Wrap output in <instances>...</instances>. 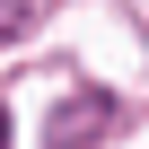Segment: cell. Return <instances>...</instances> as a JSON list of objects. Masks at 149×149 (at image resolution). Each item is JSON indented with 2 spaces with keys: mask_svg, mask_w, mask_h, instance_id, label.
<instances>
[{
  "mask_svg": "<svg viewBox=\"0 0 149 149\" xmlns=\"http://www.w3.org/2000/svg\"><path fill=\"white\" fill-rule=\"evenodd\" d=\"M97 132H114V97H70L61 123H53V149H79V140H97Z\"/></svg>",
  "mask_w": 149,
  "mask_h": 149,
  "instance_id": "6da1fadb",
  "label": "cell"
},
{
  "mask_svg": "<svg viewBox=\"0 0 149 149\" xmlns=\"http://www.w3.org/2000/svg\"><path fill=\"white\" fill-rule=\"evenodd\" d=\"M0 149H9V123H0Z\"/></svg>",
  "mask_w": 149,
  "mask_h": 149,
  "instance_id": "7a4b0ae2",
  "label": "cell"
}]
</instances>
